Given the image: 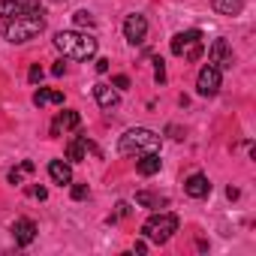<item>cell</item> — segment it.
Instances as JSON below:
<instances>
[{"mask_svg": "<svg viewBox=\"0 0 256 256\" xmlns=\"http://www.w3.org/2000/svg\"><path fill=\"white\" fill-rule=\"evenodd\" d=\"M48 4H64V0H48Z\"/></svg>", "mask_w": 256, "mask_h": 256, "instance_id": "obj_31", "label": "cell"}, {"mask_svg": "<svg viewBox=\"0 0 256 256\" xmlns=\"http://www.w3.org/2000/svg\"><path fill=\"white\" fill-rule=\"evenodd\" d=\"M154 82L157 84L166 82V64H163V58H154Z\"/></svg>", "mask_w": 256, "mask_h": 256, "instance_id": "obj_22", "label": "cell"}, {"mask_svg": "<svg viewBox=\"0 0 256 256\" xmlns=\"http://www.w3.org/2000/svg\"><path fill=\"white\" fill-rule=\"evenodd\" d=\"M30 196H34V199H40V202H42V199H48V190H46V187H40V184H36V187H30Z\"/></svg>", "mask_w": 256, "mask_h": 256, "instance_id": "obj_26", "label": "cell"}, {"mask_svg": "<svg viewBox=\"0 0 256 256\" xmlns=\"http://www.w3.org/2000/svg\"><path fill=\"white\" fill-rule=\"evenodd\" d=\"M175 232H178V217L172 211H157L142 226V238L151 241V244H166Z\"/></svg>", "mask_w": 256, "mask_h": 256, "instance_id": "obj_4", "label": "cell"}, {"mask_svg": "<svg viewBox=\"0 0 256 256\" xmlns=\"http://www.w3.org/2000/svg\"><path fill=\"white\" fill-rule=\"evenodd\" d=\"M157 151H160V133L148 130V126H133L118 142L120 157H139V154H157Z\"/></svg>", "mask_w": 256, "mask_h": 256, "instance_id": "obj_1", "label": "cell"}, {"mask_svg": "<svg viewBox=\"0 0 256 256\" xmlns=\"http://www.w3.org/2000/svg\"><path fill=\"white\" fill-rule=\"evenodd\" d=\"M78 124H82L78 112L66 108V112H60V114L54 118V124H52V136H60V130H78Z\"/></svg>", "mask_w": 256, "mask_h": 256, "instance_id": "obj_14", "label": "cell"}, {"mask_svg": "<svg viewBox=\"0 0 256 256\" xmlns=\"http://www.w3.org/2000/svg\"><path fill=\"white\" fill-rule=\"evenodd\" d=\"M64 72H66V64H64V60H58V64L52 66V76H64Z\"/></svg>", "mask_w": 256, "mask_h": 256, "instance_id": "obj_28", "label": "cell"}, {"mask_svg": "<svg viewBox=\"0 0 256 256\" xmlns=\"http://www.w3.org/2000/svg\"><path fill=\"white\" fill-rule=\"evenodd\" d=\"M148 36V18L133 12V16H126L124 18V40L130 42V46H142Z\"/></svg>", "mask_w": 256, "mask_h": 256, "instance_id": "obj_7", "label": "cell"}, {"mask_svg": "<svg viewBox=\"0 0 256 256\" xmlns=\"http://www.w3.org/2000/svg\"><path fill=\"white\" fill-rule=\"evenodd\" d=\"M94 100L100 102V108H114L120 102V94H118V88L100 82V84H94Z\"/></svg>", "mask_w": 256, "mask_h": 256, "instance_id": "obj_13", "label": "cell"}, {"mask_svg": "<svg viewBox=\"0 0 256 256\" xmlns=\"http://www.w3.org/2000/svg\"><path fill=\"white\" fill-rule=\"evenodd\" d=\"M220 84H223V72H220L214 64H205V66L199 70V76H196V90H199V96H214V94L220 90Z\"/></svg>", "mask_w": 256, "mask_h": 256, "instance_id": "obj_6", "label": "cell"}, {"mask_svg": "<svg viewBox=\"0 0 256 256\" xmlns=\"http://www.w3.org/2000/svg\"><path fill=\"white\" fill-rule=\"evenodd\" d=\"M34 169H36V166H34V160H24L18 169H10V184H16V187H18V184L24 181V175H30Z\"/></svg>", "mask_w": 256, "mask_h": 256, "instance_id": "obj_20", "label": "cell"}, {"mask_svg": "<svg viewBox=\"0 0 256 256\" xmlns=\"http://www.w3.org/2000/svg\"><path fill=\"white\" fill-rule=\"evenodd\" d=\"M70 193H72V199H76V202H82V199H88V193H90V190H88V184H70Z\"/></svg>", "mask_w": 256, "mask_h": 256, "instance_id": "obj_23", "label": "cell"}, {"mask_svg": "<svg viewBox=\"0 0 256 256\" xmlns=\"http://www.w3.org/2000/svg\"><path fill=\"white\" fill-rule=\"evenodd\" d=\"M28 78H30V84H40V82H42V66H40V64H34V66H30V72H28Z\"/></svg>", "mask_w": 256, "mask_h": 256, "instance_id": "obj_24", "label": "cell"}, {"mask_svg": "<svg viewBox=\"0 0 256 256\" xmlns=\"http://www.w3.org/2000/svg\"><path fill=\"white\" fill-rule=\"evenodd\" d=\"M40 0H0V18H22L30 12H40Z\"/></svg>", "mask_w": 256, "mask_h": 256, "instance_id": "obj_8", "label": "cell"}, {"mask_svg": "<svg viewBox=\"0 0 256 256\" xmlns=\"http://www.w3.org/2000/svg\"><path fill=\"white\" fill-rule=\"evenodd\" d=\"M208 64H214L220 72H223V70H232L235 54H232V46H229L223 36H217V40L211 42V48H208Z\"/></svg>", "mask_w": 256, "mask_h": 256, "instance_id": "obj_9", "label": "cell"}, {"mask_svg": "<svg viewBox=\"0 0 256 256\" xmlns=\"http://www.w3.org/2000/svg\"><path fill=\"white\" fill-rule=\"evenodd\" d=\"M160 166H163L160 151H157V154H139V160H136V169H139V175H145V178L157 175V172H160Z\"/></svg>", "mask_w": 256, "mask_h": 256, "instance_id": "obj_16", "label": "cell"}, {"mask_svg": "<svg viewBox=\"0 0 256 256\" xmlns=\"http://www.w3.org/2000/svg\"><path fill=\"white\" fill-rule=\"evenodd\" d=\"M34 106H64V94L60 90H52V88H40L34 94Z\"/></svg>", "mask_w": 256, "mask_h": 256, "instance_id": "obj_17", "label": "cell"}, {"mask_svg": "<svg viewBox=\"0 0 256 256\" xmlns=\"http://www.w3.org/2000/svg\"><path fill=\"white\" fill-rule=\"evenodd\" d=\"M72 22H76V28H78V30H84V28H94V24H96V18H94L88 10H78V12H72Z\"/></svg>", "mask_w": 256, "mask_h": 256, "instance_id": "obj_21", "label": "cell"}, {"mask_svg": "<svg viewBox=\"0 0 256 256\" xmlns=\"http://www.w3.org/2000/svg\"><path fill=\"white\" fill-rule=\"evenodd\" d=\"M184 193H187L190 199H205V196L211 193V181H208L202 172H193V175L184 181Z\"/></svg>", "mask_w": 256, "mask_h": 256, "instance_id": "obj_12", "label": "cell"}, {"mask_svg": "<svg viewBox=\"0 0 256 256\" xmlns=\"http://www.w3.org/2000/svg\"><path fill=\"white\" fill-rule=\"evenodd\" d=\"M42 30H46V12L40 10V12L22 16V18H6V24H4V40L22 46V42L36 40Z\"/></svg>", "mask_w": 256, "mask_h": 256, "instance_id": "obj_2", "label": "cell"}, {"mask_svg": "<svg viewBox=\"0 0 256 256\" xmlns=\"http://www.w3.org/2000/svg\"><path fill=\"white\" fill-rule=\"evenodd\" d=\"M108 58H96V72H108Z\"/></svg>", "mask_w": 256, "mask_h": 256, "instance_id": "obj_27", "label": "cell"}, {"mask_svg": "<svg viewBox=\"0 0 256 256\" xmlns=\"http://www.w3.org/2000/svg\"><path fill=\"white\" fill-rule=\"evenodd\" d=\"M48 178H52L54 184H60V187H70V184H72V169H70V163L52 160V163H48Z\"/></svg>", "mask_w": 256, "mask_h": 256, "instance_id": "obj_15", "label": "cell"}, {"mask_svg": "<svg viewBox=\"0 0 256 256\" xmlns=\"http://www.w3.org/2000/svg\"><path fill=\"white\" fill-rule=\"evenodd\" d=\"M244 4H247V0H211L214 12H220V16H241Z\"/></svg>", "mask_w": 256, "mask_h": 256, "instance_id": "obj_19", "label": "cell"}, {"mask_svg": "<svg viewBox=\"0 0 256 256\" xmlns=\"http://www.w3.org/2000/svg\"><path fill=\"white\" fill-rule=\"evenodd\" d=\"M133 250H136V253H148V244H145V241H136V247H133Z\"/></svg>", "mask_w": 256, "mask_h": 256, "instance_id": "obj_30", "label": "cell"}, {"mask_svg": "<svg viewBox=\"0 0 256 256\" xmlns=\"http://www.w3.org/2000/svg\"><path fill=\"white\" fill-rule=\"evenodd\" d=\"M169 48H172L175 58L199 60V58H202V48H205V42H202V30L193 28V30H181V34H175L172 42H169Z\"/></svg>", "mask_w": 256, "mask_h": 256, "instance_id": "obj_5", "label": "cell"}, {"mask_svg": "<svg viewBox=\"0 0 256 256\" xmlns=\"http://www.w3.org/2000/svg\"><path fill=\"white\" fill-rule=\"evenodd\" d=\"M169 136H172V139H178V142H181V139H184V133H181V130H178V126H169Z\"/></svg>", "mask_w": 256, "mask_h": 256, "instance_id": "obj_29", "label": "cell"}, {"mask_svg": "<svg viewBox=\"0 0 256 256\" xmlns=\"http://www.w3.org/2000/svg\"><path fill=\"white\" fill-rule=\"evenodd\" d=\"M112 84H114L118 90H126V88H130V78H126V76H114V78H112Z\"/></svg>", "mask_w": 256, "mask_h": 256, "instance_id": "obj_25", "label": "cell"}, {"mask_svg": "<svg viewBox=\"0 0 256 256\" xmlns=\"http://www.w3.org/2000/svg\"><path fill=\"white\" fill-rule=\"evenodd\" d=\"M12 238H16V247L34 244V238H36V223H34L30 217H18V220L12 223Z\"/></svg>", "mask_w": 256, "mask_h": 256, "instance_id": "obj_10", "label": "cell"}, {"mask_svg": "<svg viewBox=\"0 0 256 256\" xmlns=\"http://www.w3.org/2000/svg\"><path fill=\"white\" fill-rule=\"evenodd\" d=\"M136 205H142V208H166V205H169V199H166V196H160V193L139 190V193H136Z\"/></svg>", "mask_w": 256, "mask_h": 256, "instance_id": "obj_18", "label": "cell"}, {"mask_svg": "<svg viewBox=\"0 0 256 256\" xmlns=\"http://www.w3.org/2000/svg\"><path fill=\"white\" fill-rule=\"evenodd\" d=\"M88 151L96 154V145H94L88 136H76V139L66 145V160H70V163H82V160H88Z\"/></svg>", "mask_w": 256, "mask_h": 256, "instance_id": "obj_11", "label": "cell"}, {"mask_svg": "<svg viewBox=\"0 0 256 256\" xmlns=\"http://www.w3.org/2000/svg\"><path fill=\"white\" fill-rule=\"evenodd\" d=\"M54 48L64 52L66 58L90 60L96 54V40L84 30H60V34H54Z\"/></svg>", "mask_w": 256, "mask_h": 256, "instance_id": "obj_3", "label": "cell"}]
</instances>
